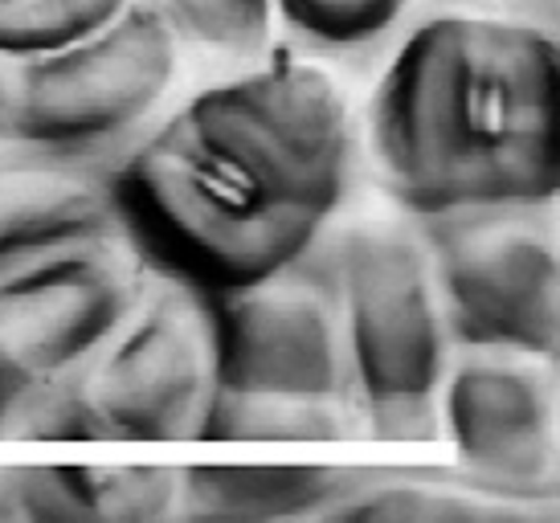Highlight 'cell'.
Instances as JSON below:
<instances>
[{
  "label": "cell",
  "instance_id": "cell-1",
  "mask_svg": "<svg viewBox=\"0 0 560 523\" xmlns=\"http://www.w3.org/2000/svg\"><path fill=\"white\" fill-rule=\"evenodd\" d=\"M352 172V115L324 66L282 54L188 98L131 152L110 200L176 275L230 294L312 254Z\"/></svg>",
  "mask_w": 560,
  "mask_h": 523
},
{
  "label": "cell",
  "instance_id": "cell-2",
  "mask_svg": "<svg viewBox=\"0 0 560 523\" xmlns=\"http://www.w3.org/2000/svg\"><path fill=\"white\" fill-rule=\"evenodd\" d=\"M557 42L503 13L434 16L369 98V148L418 217L545 209L560 185Z\"/></svg>",
  "mask_w": 560,
  "mask_h": 523
},
{
  "label": "cell",
  "instance_id": "cell-3",
  "mask_svg": "<svg viewBox=\"0 0 560 523\" xmlns=\"http://www.w3.org/2000/svg\"><path fill=\"white\" fill-rule=\"evenodd\" d=\"M352 421L360 417L331 262L312 249L279 275L221 294L218 400L205 438L331 442Z\"/></svg>",
  "mask_w": 560,
  "mask_h": 523
},
{
  "label": "cell",
  "instance_id": "cell-4",
  "mask_svg": "<svg viewBox=\"0 0 560 523\" xmlns=\"http://www.w3.org/2000/svg\"><path fill=\"white\" fill-rule=\"evenodd\" d=\"M327 262L364 433L381 442L434 438L451 332L425 237L385 217L357 221Z\"/></svg>",
  "mask_w": 560,
  "mask_h": 523
},
{
  "label": "cell",
  "instance_id": "cell-5",
  "mask_svg": "<svg viewBox=\"0 0 560 523\" xmlns=\"http://www.w3.org/2000/svg\"><path fill=\"white\" fill-rule=\"evenodd\" d=\"M213 400L218 307L197 282L172 275L148 278L131 315L79 369V388L21 421H58L49 438L192 442L205 438Z\"/></svg>",
  "mask_w": 560,
  "mask_h": 523
},
{
  "label": "cell",
  "instance_id": "cell-6",
  "mask_svg": "<svg viewBox=\"0 0 560 523\" xmlns=\"http://www.w3.org/2000/svg\"><path fill=\"white\" fill-rule=\"evenodd\" d=\"M164 9L131 4L103 30L25 58H0V143L82 152L143 124L176 78Z\"/></svg>",
  "mask_w": 560,
  "mask_h": 523
},
{
  "label": "cell",
  "instance_id": "cell-7",
  "mask_svg": "<svg viewBox=\"0 0 560 523\" xmlns=\"http://www.w3.org/2000/svg\"><path fill=\"white\" fill-rule=\"evenodd\" d=\"M425 249L434 266L446 332L475 352L552 360L560 339L557 237L532 209H479L430 217Z\"/></svg>",
  "mask_w": 560,
  "mask_h": 523
},
{
  "label": "cell",
  "instance_id": "cell-8",
  "mask_svg": "<svg viewBox=\"0 0 560 523\" xmlns=\"http://www.w3.org/2000/svg\"><path fill=\"white\" fill-rule=\"evenodd\" d=\"M94 225L0 275V360L42 397L91 360L148 291L124 233Z\"/></svg>",
  "mask_w": 560,
  "mask_h": 523
},
{
  "label": "cell",
  "instance_id": "cell-9",
  "mask_svg": "<svg viewBox=\"0 0 560 523\" xmlns=\"http://www.w3.org/2000/svg\"><path fill=\"white\" fill-rule=\"evenodd\" d=\"M438 409L454 454L475 483L503 491L552 487V393L532 369L512 364V356H475L442 381Z\"/></svg>",
  "mask_w": 560,
  "mask_h": 523
},
{
  "label": "cell",
  "instance_id": "cell-10",
  "mask_svg": "<svg viewBox=\"0 0 560 523\" xmlns=\"http://www.w3.org/2000/svg\"><path fill=\"white\" fill-rule=\"evenodd\" d=\"M110 185L74 164L0 168V275L74 233L110 221Z\"/></svg>",
  "mask_w": 560,
  "mask_h": 523
},
{
  "label": "cell",
  "instance_id": "cell-11",
  "mask_svg": "<svg viewBox=\"0 0 560 523\" xmlns=\"http://www.w3.org/2000/svg\"><path fill=\"white\" fill-rule=\"evenodd\" d=\"M357 483L331 466H188L180 470V503L209 520H295L331 515Z\"/></svg>",
  "mask_w": 560,
  "mask_h": 523
},
{
  "label": "cell",
  "instance_id": "cell-12",
  "mask_svg": "<svg viewBox=\"0 0 560 523\" xmlns=\"http://www.w3.org/2000/svg\"><path fill=\"white\" fill-rule=\"evenodd\" d=\"M127 0H0V58L70 46L124 13Z\"/></svg>",
  "mask_w": 560,
  "mask_h": 523
},
{
  "label": "cell",
  "instance_id": "cell-13",
  "mask_svg": "<svg viewBox=\"0 0 560 523\" xmlns=\"http://www.w3.org/2000/svg\"><path fill=\"white\" fill-rule=\"evenodd\" d=\"M0 520H98L91 466H4Z\"/></svg>",
  "mask_w": 560,
  "mask_h": 523
},
{
  "label": "cell",
  "instance_id": "cell-14",
  "mask_svg": "<svg viewBox=\"0 0 560 523\" xmlns=\"http://www.w3.org/2000/svg\"><path fill=\"white\" fill-rule=\"evenodd\" d=\"M287 30L315 49H360L401 21L409 0H275Z\"/></svg>",
  "mask_w": 560,
  "mask_h": 523
},
{
  "label": "cell",
  "instance_id": "cell-15",
  "mask_svg": "<svg viewBox=\"0 0 560 523\" xmlns=\"http://www.w3.org/2000/svg\"><path fill=\"white\" fill-rule=\"evenodd\" d=\"M270 13L275 0H164L176 37L234 58H249L266 46Z\"/></svg>",
  "mask_w": 560,
  "mask_h": 523
},
{
  "label": "cell",
  "instance_id": "cell-16",
  "mask_svg": "<svg viewBox=\"0 0 560 523\" xmlns=\"http://www.w3.org/2000/svg\"><path fill=\"white\" fill-rule=\"evenodd\" d=\"M98 520H160L180 503V470L164 466H91Z\"/></svg>",
  "mask_w": 560,
  "mask_h": 523
},
{
  "label": "cell",
  "instance_id": "cell-17",
  "mask_svg": "<svg viewBox=\"0 0 560 523\" xmlns=\"http://www.w3.org/2000/svg\"><path fill=\"white\" fill-rule=\"evenodd\" d=\"M30 400H33V388L0 360V438L13 433V426L21 421V414H25Z\"/></svg>",
  "mask_w": 560,
  "mask_h": 523
},
{
  "label": "cell",
  "instance_id": "cell-18",
  "mask_svg": "<svg viewBox=\"0 0 560 523\" xmlns=\"http://www.w3.org/2000/svg\"><path fill=\"white\" fill-rule=\"evenodd\" d=\"M487 9H495L503 16H520V21H532V25H545L552 30L557 21V0H479Z\"/></svg>",
  "mask_w": 560,
  "mask_h": 523
}]
</instances>
